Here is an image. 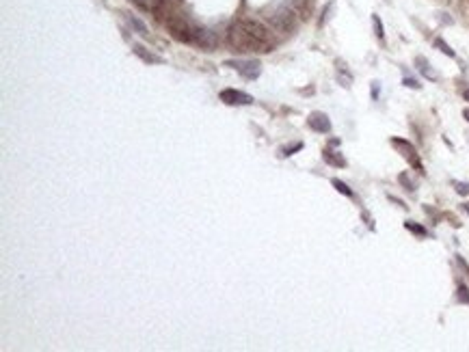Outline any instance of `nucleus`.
<instances>
[{
	"instance_id": "nucleus-4",
	"label": "nucleus",
	"mask_w": 469,
	"mask_h": 352,
	"mask_svg": "<svg viewBox=\"0 0 469 352\" xmlns=\"http://www.w3.org/2000/svg\"><path fill=\"white\" fill-rule=\"evenodd\" d=\"M225 67H234V70L242 76V78H247V80H255L259 74H262V63L259 61H240V58H236V61H225L223 63Z\"/></svg>"
},
{
	"instance_id": "nucleus-1",
	"label": "nucleus",
	"mask_w": 469,
	"mask_h": 352,
	"mask_svg": "<svg viewBox=\"0 0 469 352\" xmlns=\"http://www.w3.org/2000/svg\"><path fill=\"white\" fill-rule=\"evenodd\" d=\"M227 39H229V45H232L234 50H238V52H257V54H266V52L273 50L271 43L259 41L257 37H253L249 30H244L238 22L232 24V28H229Z\"/></svg>"
},
{
	"instance_id": "nucleus-12",
	"label": "nucleus",
	"mask_w": 469,
	"mask_h": 352,
	"mask_svg": "<svg viewBox=\"0 0 469 352\" xmlns=\"http://www.w3.org/2000/svg\"><path fill=\"white\" fill-rule=\"evenodd\" d=\"M126 20H128V24H130V28H132L134 33H138L141 37H147V35H149V30H147V26H145V22H143V20H138L136 15L128 13V15H126Z\"/></svg>"
},
{
	"instance_id": "nucleus-11",
	"label": "nucleus",
	"mask_w": 469,
	"mask_h": 352,
	"mask_svg": "<svg viewBox=\"0 0 469 352\" xmlns=\"http://www.w3.org/2000/svg\"><path fill=\"white\" fill-rule=\"evenodd\" d=\"M415 65H418V70H420V74L424 76V78H428V80H437L439 76H437V72L430 67V63L424 58V56H418L415 58Z\"/></svg>"
},
{
	"instance_id": "nucleus-10",
	"label": "nucleus",
	"mask_w": 469,
	"mask_h": 352,
	"mask_svg": "<svg viewBox=\"0 0 469 352\" xmlns=\"http://www.w3.org/2000/svg\"><path fill=\"white\" fill-rule=\"evenodd\" d=\"M132 50H134V54L141 58V61H145V63H151V65H160V63H165L163 58H160L158 54H153V52H149L147 48H143L141 43H134L132 45Z\"/></svg>"
},
{
	"instance_id": "nucleus-27",
	"label": "nucleus",
	"mask_w": 469,
	"mask_h": 352,
	"mask_svg": "<svg viewBox=\"0 0 469 352\" xmlns=\"http://www.w3.org/2000/svg\"><path fill=\"white\" fill-rule=\"evenodd\" d=\"M463 117L469 121V108H465V110H463Z\"/></svg>"
},
{
	"instance_id": "nucleus-20",
	"label": "nucleus",
	"mask_w": 469,
	"mask_h": 352,
	"mask_svg": "<svg viewBox=\"0 0 469 352\" xmlns=\"http://www.w3.org/2000/svg\"><path fill=\"white\" fill-rule=\"evenodd\" d=\"M456 298H458L460 303H467V305H469V289H467L465 285H460L458 292H456Z\"/></svg>"
},
{
	"instance_id": "nucleus-25",
	"label": "nucleus",
	"mask_w": 469,
	"mask_h": 352,
	"mask_svg": "<svg viewBox=\"0 0 469 352\" xmlns=\"http://www.w3.org/2000/svg\"><path fill=\"white\" fill-rule=\"evenodd\" d=\"M379 93H381L379 82H372V99H379Z\"/></svg>"
},
{
	"instance_id": "nucleus-13",
	"label": "nucleus",
	"mask_w": 469,
	"mask_h": 352,
	"mask_svg": "<svg viewBox=\"0 0 469 352\" xmlns=\"http://www.w3.org/2000/svg\"><path fill=\"white\" fill-rule=\"evenodd\" d=\"M322 158H325V162L327 164H331V166H346V160L340 156V151H333V149H325L322 151Z\"/></svg>"
},
{
	"instance_id": "nucleus-26",
	"label": "nucleus",
	"mask_w": 469,
	"mask_h": 352,
	"mask_svg": "<svg viewBox=\"0 0 469 352\" xmlns=\"http://www.w3.org/2000/svg\"><path fill=\"white\" fill-rule=\"evenodd\" d=\"M463 97H465V102H469V89L463 91Z\"/></svg>"
},
{
	"instance_id": "nucleus-14",
	"label": "nucleus",
	"mask_w": 469,
	"mask_h": 352,
	"mask_svg": "<svg viewBox=\"0 0 469 352\" xmlns=\"http://www.w3.org/2000/svg\"><path fill=\"white\" fill-rule=\"evenodd\" d=\"M435 48L439 50V52H443L445 56H450V58H454V56H456V52L452 50L450 45H448V43H445V41L441 39V37H437V39H435Z\"/></svg>"
},
{
	"instance_id": "nucleus-8",
	"label": "nucleus",
	"mask_w": 469,
	"mask_h": 352,
	"mask_svg": "<svg viewBox=\"0 0 469 352\" xmlns=\"http://www.w3.org/2000/svg\"><path fill=\"white\" fill-rule=\"evenodd\" d=\"M195 43L201 45L203 50H214L219 45V37L214 30H207V28H199L197 26V33H195Z\"/></svg>"
},
{
	"instance_id": "nucleus-18",
	"label": "nucleus",
	"mask_w": 469,
	"mask_h": 352,
	"mask_svg": "<svg viewBox=\"0 0 469 352\" xmlns=\"http://www.w3.org/2000/svg\"><path fill=\"white\" fill-rule=\"evenodd\" d=\"M398 182H400L402 186H404V190H409V193H413V190H415V182L409 178V173H400V175H398Z\"/></svg>"
},
{
	"instance_id": "nucleus-22",
	"label": "nucleus",
	"mask_w": 469,
	"mask_h": 352,
	"mask_svg": "<svg viewBox=\"0 0 469 352\" xmlns=\"http://www.w3.org/2000/svg\"><path fill=\"white\" fill-rule=\"evenodd\" d=\"M298 149H303V143H294L292 147L281 149V156H292V154H294V151H298Z\"/></svg>"
},
{
	"instance_id": "nucleus-6",
	"label": "nucleus",
	"mask_w": 469,
	"mask_h": 352,
	"mask_svg": "<svg viewBox=\"0 0 469 352\" xmlns=\"http://www.w3.org/2000/svg\"><path fill=\"white\" fill-rule=\"evenodd\" d=\"M391 145L400 149V151H402V156H404L406 160H409V162H411V164H413L420 173H424V169H422V162H420V156H418V151H415V147H413V145H411L409 141H404V139H391Z\"/></svg>"
},
{
	"instance_id": "nucleus-28",
	"label": "nucleus",
	"mask_w": 469,
	"mask_h": 352,
	"mask_svg": "<svg viewBox=\"0 0 469 352\" xmlns=\"http://www.w3.org/2000/svg\"><path fill=\"white\" fill-rule=\"evenodd\" d=\"M463 210H465V212L469 214V203H463Z\"/></svg>"
},
{
	"instance_id": "nucleus-3",
	"label": "nucleus",
	"mask_w": 469,
	"mask_h": 352,
	"mask_svg": "<svg viewBox=\"0 0 469 352\" xmlns=\"http://www.w3.org/2000/svg\"><path fill=\"white\" fill-rule=\"evenodd\" d=\"M268 22H271V26L275 30H279V33H290V30H294L296 26V13L288 9V7H281V9H277L273 15H268Z\"/></svg>"
},
{
	"instance_id": "nucleus-19",
	"label": "nucleus",
	"mask_w": 469,
	"mask_h": 352,
	"mask_svg": "<svg viewBox=\"0 0 469 352\" xmlns=\"http://www.w3.org/2000/svg\"><path fill=\"white\" fill-rule=\"evenodd\" d=\"M404 227L409 229V231H413V233H418V236H428V231L422 225H418V223H413V220H406L404 223Z\"/></svg>"
},
{
	"instance_id": "nucleus-23",
	"label": "nucleus",
	"mask_w": 469,
	"mask_h": 352,
	"mask_svg": "<svg viewBox=\"0 0 469 352\" xmlns=\"http://www.w3.org/2000/svg\"><path fill=\"white\" fill-rule=\"evenodd\" d=\"M454 188H456L458 195H469V184H465V182H454Z\"/></svg>"
},
{
	"instance_id": "nucleus-15",
	"label": "nucleus",
	"mask_w": 469,
	"mask_h": 352,
	"mask_svg": "<svg viewBox=\"0 0 469 352\" xmlns=\"http://www.w3.org/2000/svg\"><path fill=\"white\" fill-rule=\"evenodd\" d=\"M296 7H298V11L303 13V18H309V13L314 9V0H294Z\"/></svg>"
},
{
	"instance_id": "nucleus-9",
	"label": "nucleus",
	"mask_w": 469,
	"mask_h": 352,
	"mask_svg": "<svg viewBox=\"0 0 469 352\" xmlns=\"http://www.w3.org/2000/svg\"><path fill=\"white\" fill-rule=\"evenodd\" d=\"M307 124H309V128L314 132H320V134L331 132V121H329V117L325 112H311L309 119H307Z\"/></svg>"
},
{
	"instance_id": "nucleus-21",
	"label": "nucleus",
	"mask_w": 469,
	"mask_h": 352,
	"mask_svg": "<svg viewBox=\"0 0 469 352\" xmlns=\"http://www.w3.org/2000/svg\"><path fill=\"white\" fill-rule=\"evenodd\" d=\"M331 11H333V3H329V5L325 7V11H322V18H320V26H322V24H327V20L331 18Z\"/></svg>"
},
{
	"instance_id": "nucleus-7",
	"label": "nucleus",
	"mask_w": 469,
	"mask_h": 352,
	"mask_svg": "<svg viewBox=\"0 0 469 352\" xmlns=\"http://www.w3.org/2000/svg\"><path fill=\"white\" fill-rule=\"evenodd\" d=\"M221 99L229 106H247V104H253V97L242 93V91H236V89H225L221 91Z\"/></svg>"
},
{
	"instance_id": "nucleus-24",
	"label": "nucleus",
	"mask_w": 469,
	"mask_h": 352,
	"mask_svg": "<svg viewBox=\"0 0 469 352\" xmlns=\"http://www.w3.org/2000/svg\"><path fill=\"white\" fill-rule=\"evenodd\" d=\"M402 85H404V87H409V89H422L420 82L415 80V78H409V76H406V78L402 80Z\"/></svg>"
},
{
	"instance_id": "nucleus-17",
	"label": "nucleus",
	"mask_w": 469,
	"mask_h": 352,
	"mask_svg": "<svg viewBox=\"0 0 469 352\" xmlns=\"http://www.w3.org/2000/svg\"><path fill=\"white\" fill-rule=\"evenodd\" d=\"M331 184H333V188L337 190V193H342L344 197H352V190L348 188V184H344L342 180H331Z\"/></svg>"
},
{
	"instance_id": "nucleus-5",
	"label": "nucleus",
	"mask_w": 469,
	"mask_h": 352,
	"mask_svg": "<svg viewBox=\"0 0 469 352\" xmlns=\"http://www.w3.org/2000/svg\"><path fill=\"white\" fill-rule=\"evenodd\" d=\"M238 24H240L244 30H249V33H251L253 37H257L259 41H264V43H271V45H273V39H271V28H268L266 24H262L259 20L242 18V20H238Z\"/></svg>"
},
{
	"instance_id": "nucleus-16",
	"label": "nucleus",
	"mask_w": 469,
	"mask_h": 352,
	"mask_svg": "<svg viewBox=\"0 0 469 352\" xmlns=\"http://www.w3.org/2000/svg\"><path fill=\"white\" fill-rule=\"evenodd\" d=\"M372 26H374L376 37H379V39H385V28H383V22H381V18L376 13L372 15Z\"/></svg>"
},
{
	"instance_id": "nucleus-2",
	"label": "nucleus",
	"mask_w": 469,
	"mask_h": 352,
	"mask_svg": "<svg viewBox=\"0 0 469 352\" xmlns=\"http://www.w3.org/2000/svg\"><path fill=\"white\" fill-rule=\"evenodd\" d=\"M167 22V28H169V33H171L178 41H195V33H197V26L193 24V22H188L184 15H169V18L165 20Z\"/></svg>"
}]
</instances>
